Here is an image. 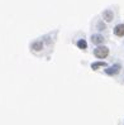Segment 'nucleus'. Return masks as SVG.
<instances>
[{
	"mask_svg": "<svg viewBox=\"0 0 124 125\" xmlns=\"http://www.w3.org/2000/svg\"><path fill=\"white\" fill-rule=\"evenodd\" d=\"M91 42L94 43V44H101V43L104 42V37L100 35V34H94L91 37Z\"/></svg>",
	"mask_w": 124,
	"mask_h": 125,
	"instance_id": "obj_3",
	"label": "nucleus"
},
{
	"mask_svg": "<svg viewBox=\"0 0 124 125\" xmlns=\"http://www.w3.org/2000/svg\"><path fill=\"white\" fill-rule=\"evenodd\" d=\"M114 34L118 37H123L124 35V24H118L114 28Z\"/></svg>",
	"mask_w": 124,
	"mask_h": 125,
	"instance_id": "obj_4",
	"label": "nucleus"
},
{
	"mask_svg": "<svg viewBox=\"0 0 124 125\" xmlns=\"http://www.w3.org/2000/svg\"><path fill=\"white\" fill-rule=\"evenodd\" d=\"M99 67H106V63L105 62H95L91 64V68L92 70H98Z\"/></svg>",
	"mask_w": 124,
	"mask_h": 125,
	"instance_id": "obj_6",
	"label": "nucleus"
},
{
	"mask_svg": "<svg viewBox=\"0 0 124 125\" xmlns=\"http://www.w3.org/2000/svg\"><path fill=\"white\" fill-rule=\"evenodd\" d=\"M77 47H79L80 49H86V48H87V43H86V41H85V39H80V41H77Z\"/></svg>",
	"mask_w": 124,
	"mask_h": 125,
	"instance_id": "obj_7",
	"label": "nucleus"
},
{
	"mask_svg": "<svg viewBox=\"0 0 124 125\" xmlns=\"http://www.w3.org/2000/svg\"><path fill=\"white\" fill-rule=\"evenodd\" d=\"M120 68H122V66H120L119 63H116V64H113L112 67H106V70H105V73H106V75H109V76L118 75V73H119V71H120Z\"/></svg>",
	"mask_w": 124,
	"mask_h": 125,
	"instance_id": "obj_2",
	"label": "nucleus"
},
{
	"mask_svg": "<svg viewBox=\"0 0 124 125\" xmlns=\"http://www.w3.org/2000/svg\"><path fill=\"white\" fill-rule=\"evenodd\" d=\"M94 56H95L96 58H99V60H103V58H106L109 56V48L108 47H96L95 49H94Z\"/></svg>",
	"mask_w": 124,
	"mask_h": 125,
	"instance_id": "obj_1",
	"label": "nucleus"
},
{
	"mask_svg": "<svg viewBox=\"0 0 124 125\" xmlns=\"http://www.w3.org/2000/svg\"><path fill=\"white\" fill-rule=\"evenodd\" d=\"M103 18L106 20V21H112L113 20V18H114V14H113V11L112 10H105L104 13H103Z\"/></svg>",
	"mask_w": 124,
	"mask_h": 125,
	"instance_id": "obj_5",
	"label": "nucleus"
}]
</instances>
